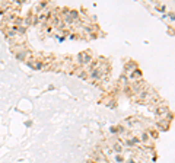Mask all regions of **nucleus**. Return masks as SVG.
Segmentation results:
<instances>
[{"instance_id":"nucleus-11","label":"nucleus","mask_w":175,"mask_h":163,"mask_svg":"<svg viewBox=\"0 0 175 163\" xmlns=\"http://www.w3.org/2000/svg\"><path fill=\"white\" fill-rule=\"evenodd\" d=\"M115 160H117V162H121V160H123V157H121V156H117V157H115Z\"/></svg>"},{"instance_id":"nucleus-10","label":"nucleus","mask_w":175,"mask_h":163,"mask_svg":"<svg viewBox=\"0 0 175 163\" xmlns=\"http://www.w3.org/2000/svg\"><path fill=\"white\" fill-rule=\"evenodd\" d=\"M48 3L47 2H43V3H39V7H41V9H43V7H45V6H47Z\"/></svg>"},{"instance_id":"nucleus-7","label":"nucleus","mask_w":175,"mask_h":163,"mask_svg":"<svg viewBox=\"0 0 175 163\" xmlns=\"http://www.w3.org/2000/svg\"><path fill=\"white\" fill-rule=\"evenodd\" d=\"M111 150H114L115 153H121V152H123V146H121L120 143H117V144H114Z\"/></svg>"},{"instance_id":"nucleus-6","label":"nucleus","mask_w":175,"mask_h":163,"mask_svg":"<svg viewBox=\"0 0 175 163\" xmlns=\"http://www.w3.org/2000/svg\"><path fill=\"white\" fill-rule=\"evenodd\" d=\"M140 77H142V72H140V70H137V68H136V70H134V72H131L130 73V79H134V82H136V79H140Z\"/></svg>"},{"instance_id":"nucleus-12","label":"nucleus","mask_w":175,"mask_h":163,"mask_svg":"<svg viewBox=\"0 0 175 163\" xmlns=\"http://www.w3.org/2000/svg\"><path fill=\"white\" fill-rule=\"evenodd\" d=\"M90 163H95V162H90Z\"/></svg>"},{"instance_id":"nucleus-1","label":"nucleus","mask_w":175,"mask_h":163,"mask_svg":"<svg viewBox=\"0 0 175 163\" xmlns=\"http://www.w3.org/2000/svg\"><path fill=\"white\" fill-rule=\"evenodd\" d=\"M77 61L81 63V64H90L92 55H90L89 51H83V53L77 54Z\"/></svg>"},{"instance_id":"nucleus-4","label":"nucleus","mask_w":175,"mask_h":163,"mask_svg":"<svg viewBox=\"0 0 175 163\" xmlns=\"http://www.w3.org/2000/svg\"><path fill=\"white\" fill-rule=\"evenodd\" d=\"M156 114L158 115H166V114H169V106H166V105L159 106L156 109Z\"/></svg>"},{"instance_id":"nucleus-3","label":"nucleus","mask_w":175,"mask_h":163,"mask_svg":"<svg viewBox=\"0 0 175 163\" xmlns=\"http://www.w3.org/2000/svg\"><path fill=\"white\" fill-rule=\"evenodd\" d=\"M134 70H136V63L134 61H128L127 64L124 66V72L128 73V74H130L131 72H134Z\"/></svg>"},{"instance_id":"nucleus-8","label":"nucleus","mask_w":175,"mask_h":163,"mask_svg":"<svg viewBox=\"0 0 175 163\" xmlns=\"http://www.w3.org/2000/svg\"><path fill=\"white\" fill-rule=\"evenodd\" d=\"M139 141H140V143H147V141H149V134H147V133H143V134L140 135Z\"/></svg>"},{"instance_id":"nucleus-5","label":"nucleus","mask_w":175,"mask_h":163,"mask_svg":"<svg viewBox=\"0 0 175 163\" xmlns=\"http://www.w3.org/2000/svg\"><path fill=\"white\" fill-rule=\"evenodd\" d=\"M158 127H159L161 130H163V131H166V130H168V127H169V121H168V120L158 121Z\"/></svg>"},{"instance_id":"nucleus-9","label":"nucleus","mask_w":175,"mask_h":163,"mask_svg":"<svg viewBox=\"0 0 175 163\" xmlns=\"http://www.w3.org/2000/svg\"><path fill=\"white\" fill-rule=\"evenodd\" d=\"M121 83H123L124 86L127 85V77H126V76H123V77H121Z\"/></svg>"},{"instance_id":"nucleus-2","label":"nucleus","mask_w":175,"mask_h":163,"mask_svg":"<svg viewBox=\"0 0 175 163\" xmlns=\"http://www.w3.org/2000/svg\"><path fill=\"white\" fill-rule=\"evenodd\" d=\"M101 74H102L101 67L99 68H94V70H90V72H89V76L92 77V79H95V80H98V79L101 77Z\"/></svg>"}]
</instances>
